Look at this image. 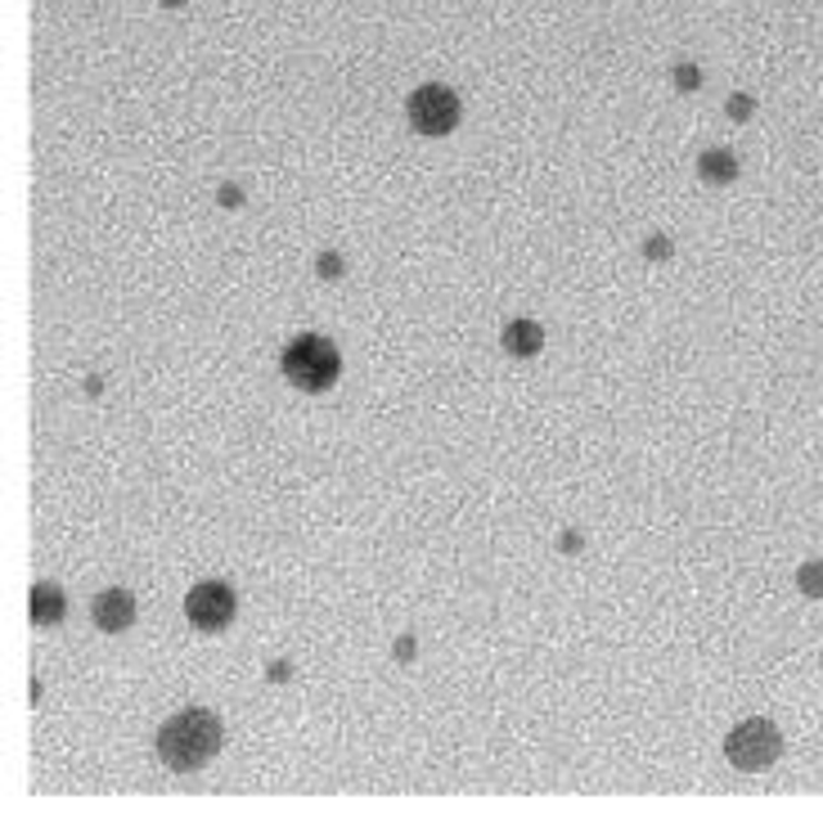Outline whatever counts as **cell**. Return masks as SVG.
<instances>
[{
  "mask_svg": "<svg viewBox=\"0 0 823 823\" xmlns=\"http://www.w3.org/2000/svg\"><path fill=\"white\" fill-rule=\"evenodd\" d=\"M221 715L208 707H185L180 715H172L158 730V761L167 765L172 774H194L203 770L212 756L221 751Z\"/></svg>",
  "mask_w": 823,
  "mask_h": 823,
  "instance_id": "6da1fadb",
  "label": "cell"
},
{
  "mask_svg": "<svg viewBox=\"0 0 823 823\" xmlns=\"http://www.w3.org/2000/svg\"><path fill=\"white\" fill-rule=\"evenodd\" d=\"M279 370L292 387H302V391H328L338 383L342 374V356L338 347L328 342L324 334H302V338H292L279 356Z\"/></svg>",
  "mask_w": 823,
  "mask_h": 823,
  "instance_id": "7a4b0ae2",
  "label": "cell"
},
{
  "mask_svg": "<svg viewBox=\"0 0 823 823\" xmlns=\"http://www.w3.org/2000/svg\"><path fill=\"white\" fill-rule=\"evenodd\" d=\"M724 756H730V765L743 770V774H761L770 770L778 756H783V734L774 720H743L730 730V738H724Z\"/></svg>",
  "mask_w": 823,
  "mask_h": 823,
  "instance_id": "3957f363",
  "label": "cell"
},
{
  "mask_svg": "<svg viewBox=\"0 0 823 823\" xmlns=\"http://www.w3.org/2000/svg\"><path fill=\"white\" fill-rule=\"evenodd\" d=\"M410 126L419 130V136H450V130L459 126V95L441 82H427L410 95Z\"/></svg>",
  "mask_w": 823,
  "mask_h": 823,
  "instance_id": "277c9868",
  "label": "cell"
},
{
  "mask_svg": "<svg viewBox=\"0 0 823 823\" xmlns=\"http://www.w3.org/2000/svg\"><path fill=\"white\" fill-rule=\"evenodd\" d=\"M185 616L194 621V631L203 635H221L229 621H235V589L221 581H203L185 595Z\"/></svg>",
  "mask_w": 823,
  "mask_h": 823,
  "instance_id": "5b68a950",
  "label": "cell"
},
{
  "mask_svg": "<svg viewBox=\"0 0 823 823\" xmlns=\"http://www.w3.org/2000/svg\"><path fill=\"white\" fill-rule=\"evenodd\" d=\"M90 616H95V625H100L104 635H122V631L136 625V595H130V589H104V595L95 599Z\"/></svg>",
  "mask_w": 823,
  "mask_h": 823,
  "instance_id": "8992f818",
  "label": "cell"
},
{
  "mask_svg": "<svg viewBox=\"0 0 823 823\" xmlns=\"http://www.w3.org/2000/svg\"><path fill=\"white\" fill-rule=\"evenodd\" d=\"M500 342H504L509 356H536V351L545 347V328H540L536 320H509L504 334H500Z\"/></svg>",
  "mask_w": 823,
  "mask_h": 823,
  "instance_id": "52a82bcc",
  "label": "cell"
},
{
  "mask_svg": "<svg viewBox=\"0 0 823 823\" xmlns=\"http://www.w3.org/2000/svg\"><path fill=\"white\" fill-rule=\"evenodd\" d=\"M63 612H68V599H63L59 585H32V621L37 625H59Z\"/></svg>",
  "mask_w": 823,
  "mask_h": 823,
  "instance_id": "ba28073f",
  "label": "cell"
},
{
  "mask_svg": "<svg viewBox=\"0 0 823 823\" xmlns=\"http://www.w3.org/2000/svg\"><path fill=\"white\" fill-rule=\"evenodd\" d=\"M698 176H702L707 185H734V180H738V158H734L730 149H707V153L698 158Z\"/></svg>",
  "mask_w": 823,
  "mask_h": 823,
  "instance_id": "9c48e42d",
  "label": "cell"
},
{
  "mask_svg": "<svg viewBox=\"0 0 823 823\" xmlns=\"http://www.w3.org/2000/svg\"><path fill=\"white\" fill-rule=\"evenodd\" d=\"M797 585L806 599H823V558H814V563L797 568Z\"/></svg>",
  "mask_w": 823,
  "mask_h": 823,
  "instance_id": "30bf717a",
  "label": "cell"
},
{
  "mask_svg": "<svg viewBox=\"0 0 823 823\" xmlns=\"http://www.w3.org/2000/svg\"><path fill=\"white\" fill-rule=\"evenodd\" d=\"M671 82H675L679 95H694V90L702 86V68H698V63H675V68H671Z\"/></svg>",
  "mask_w": 823,
  "mask_h": 823,
  "instance_id": "8fae6325",
  "label": "cell"
},
{
  "mask_svg": "<svg viewBox=\"0 0 823 823\" xmlns=\"http://www.w3.org/2000/svg\"><path fill=\"white\" fill-rule=\"evenodd\" d=\"M315 271H320V279H338V275H342V257H338V252H320Z\"/></svg>",
  "mask_w": 823,
  "mask_h": 823,
  "instance_id": "7c38bea8",
  "label": "cell"
},
{
  "mask_svg": "<svg viewBox=\"0 0 823 823\" xmlns=\"http://www.w3.org/2000/svg\"><path fill=\"white\" fill-rule=\"evenodd\" d=\"M644 257H648V261H666V257H671V239H666V235H652V239L644 244Z\"/></svg>",
  "mask_w": 823,
  "mask_h": 823,
  "instance_id": "4fadbf2b",
  "label": "cell"
},
{
  "mask_svg": "<svg viewBox=\"0 0 823 823\" xmlns=\"http://www.w3.org/2000/svg\"><path fill=\"white\" fill-rule=\"evenodd\" d=\"M724 109H730V117H738V122H743V117H751V109H756V104H751V95H734V100L724 104Z\"/></svg>",
  "mask_w": 823,
  "mask_h": 823,
  "instance_id": "5bb4252c",
  "label": "cell"
},
{
  "mask_svg": "<svg viewBox=\"0 0 823 823\" xmlns=\"http://www.w3.org/2000/svg\"><path fill=\"white\" fill-rule=\"evenodd\" d=\"M216 199H221V208H239V203H244V194H239V185H221Z\"/></svg>",
  "mask_w": 823,
  "mask_h": 823,
  "instance_id": "9a60e30c",
  "label": "cell"
},
{
  "mask_svg": "<svg viewBox=\"0 0 823 823\" xmlns=\"http://www.w3.org/2000/svg\"><path fill=\"white\" fill-rule=\"evenodd\" d=\"M397 657L406 662V657H414V639H397Z\"/></svg>",
  "mask_w": 823,
  "mask_h": 823,
  "instance_id": "2e32d148",
  "label": "cell"
},
{
  "mask_svg": "<svg viewBox=\"0 0 823 823\" xmlns=\"http://www.w3.org/2000/svg\"><path fill=\"white\" fill-rule=\"evenodd\" d=\"M162 5H185V0H162Z\"/></svg>",
  "mask_w": 823,
  "mask_h": 823,
  "instance_id": "e0dca14e",
  "label": "cell"
}]
</instances>
